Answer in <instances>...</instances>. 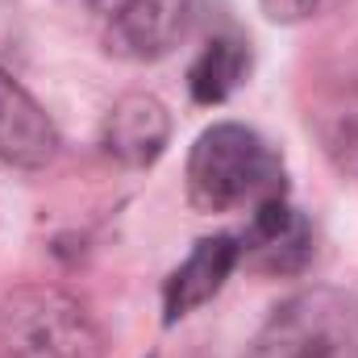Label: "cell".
I'll return each instance as SVG.
<instances>
[{"label":"cell","instance_id":"obj_1","mask_svg":"<svg viewBox=\"0 0 358 358\" xmlns=\"http://www.w3.org/2000/svg\"><path fill=\"white\" fill-rule=\"evenodd\" d=\"M187 200L200 213H238V208H263L271 200H283L287 176L279 155L271 150L263 134L221 121L208 125L187 155Z\"/></svg>","mask_w":358,"mask_h":358},{"label":"cell","instance_id":"obj_2","mask_svg":"<svg viewBox=\"0 0 358 358\" xmlns=\"http://www.w3.org/2000/svg\"><path fill=\"white\" fill-rule=\"evenodd\" d=\"M0 358H104V334L71 292L25 283L0 296Z\"/></svg>","mask_w":358,"mask_h":358},{"label":"cell","instance_id":"obj_3","mask_svg":"<svg viewBox=\"0 0 358 358\" xmlns=\"http://www.w3.org/2000/svg\"><path fill=\"white\" fill-rule=\"evenodd\" d=\"M358 304L338 292H304L287 300L263 329L255 358H355Z\"/></svg>","mask_w":358,"mask_h":358},{"label":"cell","instance_id":"obj_4","mask_svg":"<svg viewBox=\"0 0 358 358\" xmlns=\"http://www.w3.org/2000/svg\"><path fill=\"white\" fill-rule=\"evenodd\" d=\"M187 0H100V38L113 59H163L187 25Z\"/></svg>","mask_w":358,"mask_h":358},{"label":"cell","instance_id":"obj_5","mask_svg":"<svg viewBox=\"0 0 358 358\" xmlns=\"http://www.w3.org/2000/svg\"><path fill=\"white\" fill-rule=\"evenodd\" d=\"M59 155V129L42 104L0 67V163L38 171Z\"/></svg>","mask_w":358,"mask_h":358},{"label":"cell","instance_id":"obj_6","mask_svg":"<svg viewBox=\"0 0 358 358\" xmlns=\"http://www.w3.org/2000/svg\"><path fill=\"white\" fill-rule=\"evenodd\" d=\"M242 263V242L234 234H213V238H200L192 246V255L167 275V287H163V321L176 325L187 313H196L200 304H208L229 271Z\"/></svg>","mask_w":358,"mask_h":358},{"label":"cell","instance_id":"obj_7","mask_svg":"<svg viewBox=\"0 0 358 358\" xmlns=\"http://www.w3.org/2000/svg\"><path fill=\"white\" fill-rule=\"evenodd\" d=\"M167 142H171V117L146 92L121 96L108 108L104 125H100L104 155L117 159V163H125V167H150V163H159L163 150H167Z\"/></svg>","mask_w":358,"mask_h":358},{"label":"cell","instance_id":"obj_8","mask_svg":"<svg viewBox=\"0 0 358 358\" xmlns=\"http://www.w3.org/2000/svg\"><path fill=\"white\" fill-rule=\"evenodd\" d=\"M238 242H242V259L267 275H292L313 255V229L287 200H271L255 208Z\"/></svg>","mask_w":358,"mask_h":358},{"label":"cell","instance_id":"obj_9","mask_svg":"<svg viewBox=\"0 0 358 358\" xmlns=\"http://www.w3.org/2000/svg\"><path fill=\"white\" fill-rule=\"evenodd\" d=\"M308 121H313L325 155L342 171L358 176V71L329 76L317 92V104H313Z\"/></svg>","mask_w":358,"mask_h":358},{"label":"cell","instance_id":"obj_10","mask_svg":"<svg viewBox=\"0 0 358 358\" xmlns=\"http://www.w3.org/2000/svg\"><path fill=\"white\" fill-rule=\"evenodd\" d=\"M250 71V46L234 34H221V38H208L204 50L196 55L192 71H187V88L196 104H221L229 100L234 92L242 88Z\"/></svg>","mask_w":358,"mask_h":358},{"label":"cell","instance_id":"obj_11","mask_svg":"<svg viewBox=\"0 0 358 358\" xmlns=\"http://www.w3.org/2000/svg\"><path fill=\"white\" fill-rule=\"evenodd\" d=\"M259 4H263V13H267L271 21H279V25H296V21L317 17V13L329 8L334 0H259Z\"/></svg>","mask_w":358,"mask_h":358}]
</instances>
